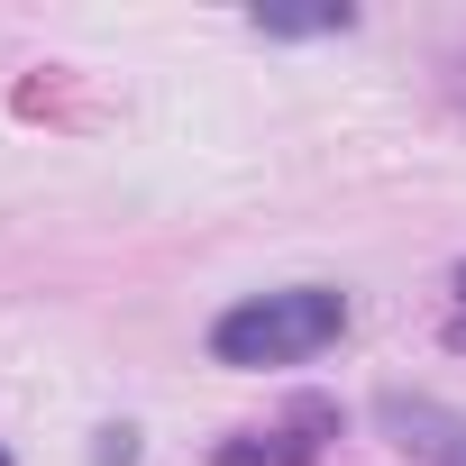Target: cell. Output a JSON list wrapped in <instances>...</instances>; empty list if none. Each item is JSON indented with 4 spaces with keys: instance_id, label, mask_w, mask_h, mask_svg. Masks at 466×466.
Instances as JSON below:
<instances>
[{
    "instance_id": "obj_3",
    "label": "cell",
    "mask_w": 466,
    "mask_h": 466,
    "mask_svg": "<svg viewBox=\"0 0 466 466\" xmlns=\"http://www.w3.org/2000/svg\"><path fill=\"white\" fill-rule=\"evenodd\" d=\"M266 37H311V28H348V10H257Z\"/></svg>"
},
{
    "instance_id": "obj_1",
    "label": "cell",
    "mask_w": 466,
    "mask_h": 466,
    "mask_svg": "<svg viewBox=\"0 0 466 466\" xmlns=\"http://www.w3.org/2000/svg\"><path fill=\"white\" fill-rule=\"evenodd\" d=\"M348 329V302L329 284H293V293H257L238 311L210 320V357L219 366H302Z\"/></svg>"
},
{
    "instance_id": "obj_2",
    "label": "cell",
    "mask_w": 466,
    "mask_h": 466,
    "mask_svg": "<svg viewBox=\"0 0 466 466\" xmlns=\"http://www.w3.org/2000/svg\"><path fill=\"white\" fill-rule=\"evenodd\" d=\"M375 420H384V439H393L402 457H420V466H466V411L420 402V393H384Z\"/></svg>"
},
{
    "instance_id": "obj_5",
    "label": "cell",
    "mask_w": 466,
    "mask_h": 466,
    "mask_svg": "<svg viewBox=\"0 0 466 466\" xmlns=\"http://www.w3.org/2000/svg\"><path fill=\"white\" fill-rule=\"evenodd\" d=\"M0 466H10V457H0Z\"/></svg>"
},
{
    "instance_id": "obj_4",
    "label": "cell",
    "mask_w": 466,
    "mask_h": 466,
    "mask_svg": "<svg viewBox=\"0 0 466 466\" xmlns=\"http://www.w3.org/2000/svg\"><path fill=\"white\" fill-rule=\"evenodd\" d=\"M457 293H466V266H457Z\"/></svg>"
}]
</instances>
